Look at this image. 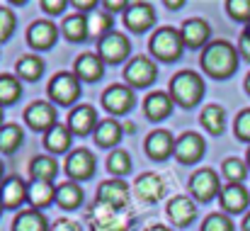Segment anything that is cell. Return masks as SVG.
<instances>
[{
  "label": "cell",
  "instance_id": "cell-20",
  "mask_svg": "<svg viewBox=\"0 0 250 231\" xmlns=\"http://www.w3.org/2000/svg\"><path fill=\"white\" fill-rule=\"evenodd\" d=\"M97 124H100L97 122V112L90 105H78L68 115V129L73 132V137H87L90 132L95 134Z\"/></svg>",
  "mask_w": 250,
  "mask_h": 231
},
{
  "label": "cell",
  "instance_id": "cell-29",
  "mask_svg": "<svg viewBox=\"0 0 250 231\" xmlns=\"http://www.w3.org/2000/svg\"><path fill=\"white\" fill-rule=\"evenodd\" d=\"M12 231H51V227H49L44 212L29 207V209H24V212H20V214L15 217Z\"/></svg>",
  "mask_w": 250,
  "mask_h": 231
},
{
  "label": "cell",
  "instance_id": "cell-54",
  "mask_svg": "<svg viewBox=\"0 0 250 231\" xmlns=\"http://www.w3.org/2000/svg\"><path fill=\"white\" fill-rule=\"evenodd\" d=\"M246 163H248V168H250V146H248V154H246Z\"/></svg>",
  "mask_w": 250,
  "mask_h": 231
},
{
  "label": "cell",
  "instance_id": "cell-4",
  "mask_svg": "<svg viewBox=\"0 0 250 231\" xmlns=\"http://www.w3.org/2000/svg\"><path fill=\"white\" fill-rule=\"evenodd\" d=\"M148 49H151V56L153 59L172 64V61H177L182 56L185 42H182L180 29H175V27H161V29L153 32V37L148 42Z\"/></svg>",
  "mask_w": 250,
  "mask_h": 231
},
{
  "label": "cell",
  "instance_id": "cell-8",
  "mask_svg": "<svg viewBox=\"0 0 250 231\" xmlns=\"http://www.w3.org/2000/svg\"><path fill=\"white\" fill-rule=\"evenodd\" d=\"M156 78H158V66L148 56H136L124 69V80L129 88H148L156 83Z\"/></svg>",
  "mask_w": 250,
  "mask_h": 231
},
{
  "label": "cell",
  "instance_id": "cell-35",
  "mask_svg": "<svg viewBox=\"0 0 250 231\" xmlns=\"http://www.w3.org/2000/svg\"><path fill=\"white\" fill-rule=\"evenodd\" d=\"M22 95V80L17 76L2 73L0 76V107H7L12 102H17Z\"/></svg>",
  "mask_w": 250,
  "mask_h": 231
},
{
  "label": "cell",
  "instance_id": "cell-44",
  "mask_svg": "<svg viewBox=\"0 0 250 231\" xmlns=\"http://www.w3.org/2000/svg\"><path fill=\"white\" fill-rule=\"evenodd\" d=\"M51 231H83V227L76 222V219H56L54 224H51Z\"/></svg>",
  "mask_w": 250,
  "mask_h": 231
},
{
  "label": "cell",
  "instance_id": "cell-37",
  "mask_svg": "<svg viewBox=\"0 0 250 231\" xmlns=\"http://www.w3.org/2000/svg\"><path fill=\"white\" fill-rule=\"evenodd\" d=\"M221 173L229 183H243L246 175H248V163L241 161V158H226L221 163Z\"/></svg>",
  "mask_w": 250,
  "mask_h": 231
},
{
  "label": "cell",
  "instance_id": "cell-5",
  "mask_svg": "<svg viewBox=\"0 0 250 231\" xmlns=\"http://www.w3.org/2000/svg\"><path fill=\"white\" fill-rule=\"evenodd\" d=\"M49 100L54 105H61V107H68L73 105L78 97H81V80L76 73L71 71H61L49 80Z\"/></svg>",
  "mask_w": 250,
  "mask_h": 231
},
{
  "label": "cell",
  "instance_id": "cell-43",
  "mask_svg": "<svg viewBox=\"0 0 250 231\" xmlns=\"http://www.w3.org/2000/svg\"><path fill=\"white\" fill-rule=\"evenodd\" d=\"M39 5H42V10L49 12V15H61L68 2H66V0H42Z\"/></svg>",
  "mask_w": 250,
  "mask_h": 231
},
{
  "label": "cell",
  "instance_id": "cell-26",
  "mask_svg": "<svg viewBox=\"0 0 250 231\" xmlns=\"http://www.w3.org/2000/svg\"><path fill=\"white\" fill-rule=\"evenodd\" d=\"M83 200H85L83 187H81L78 183H73V180H66V183H61V185L56 187V205H59L61 209L73 212V209H78V207L83 205Z\"/></svg>",
  "mask_w": 250,
  "mask_h": 231
},
{
  "label": "cell",
  "instance_id": "cell-27",
  "mask_svg": "<svg viewBox=\"0 0 250 231\" xmlns=\"http://www.w3.org/2000/svg\"><path fill=\"white\" fill-rule=\"evenodd\" d=\"M59 175V163L54 156H37L29 163V178L39 183H54Z\"/></svg>",
  "mask_w": 250,
  "mask_h": 231
},
{
  "label": "cell",
  "instance_id": "cell-42",
  "mask_svg": "<svg viewBox=\"0 0 250 231\" xmlns=\"http://www.w3.org/2000/svg\"><path fill=\"white\" fill-rule=\"evenodd\" d=\"M233 134H236V139L250 144V107L243 110V112H238V117L233 122Z\"/></svg>",
  "mask_w": 250,
  "mask_h": 231
},
{
  "label": "cell",
  "instance_id": "cell-39",
  "mask_svg": "<svg viewBox=\"0 0 250 231\" xmlns=\"http://www.w3.org/2000/svg\"><path fill=\"white\" fill-rule=\"evenodd\" d=\"M202 231H233V222L229 214L221 212H211L209 217H204L202 222Z\"/></svg>",
  "mask_w": 250,
  "mask_h": 231
},
{
  "label": "cell",
  "instance_id": "cell-11",
  "mask_svg": "<svg viewBox=\"0 0 250 231\" xmlns=\"http://www.w3.org/2000/svg\"><path fill=\"white\" fill-rule=\"evenodd\" d=\"M63 168H66V173H68V178H71L73 183H78V180H90V178L95 175L97 161H95V154H92V151H87V149H76V151L68 154Z\"/></svg>",
  "mask_w": 250,
  "mask_h": 231
},
{
  "label": "cell",
  "instance_id": "cell-33",
  "mask_svg": "<svg viewBox=\"0 0 250 231\" xmlns=\"http://www.w3.org/2000/svg\"><path fill=\"white\" fill-rule=\"evenodd\" d=\"M199 119H202V127H204L209 134H216V137H219V134L224 132L226 112H224V107H221V105H207V107L202 110Z\"/></svg>",
  "mask_w": 250,
  "mask_h": 231
},
{
  "label": "cell",
  "instance_id": "cell-22",
  "mask_svg": "<svg viewBox=\"0 0 250 231\" xmlns=\"http://www.w3.org/2000/svg\"><path fill=\"white\" fill-rule=\"evenodd\" d=\"M167 219L177 227H189L194 219H197V202L192 197H172L170 205H167Z\"/></svg>",
  "mask_w": 250,
  "mask_h": 231
},
{
  "label": "cell",
  "instance_id": "cell-21",
  "mask_svg": "<svg viewBox=\"0 0 250 231\" xmlns=\"http://www.w3.org/2000/svg\"><path fill=\"white\" fill-rule=\"evenodd\" d=\"M27 185L22 178L17 175H10L0 183V202H2V209H17L24 200H27Z\"/></svg>",
  "mask_w": 250,
  "mask_h": 231
},
{
  "label": "cell",
  "instance_id": "cell-55",
  "mask_svg": "<svg viewBox=\"0 0 250 231\" xmlns=\"http://www.w3.org/2000/svg\"><path fill=\"white\" fill-rule=\"evenodd\" d=\"M246 34H248V37H250V24H248V27H246Z\"/></svg>",
  "mask_w": 250,
  "mask_h": 231
},
{
  "label": "cell",
  "instance_id": "cell-45",
  "mask_svg": "<svg viewBox=\"0 0 250 231\" xmlns=\"http://www.w3.org/2000/svg\"><path fill=\"white\" fill-rule=\"evenodd\" d=\"M71 5H73L76 10H81V15H83V12H95L97 0H73Z\"/></svg>",
  "mask_w": 250,
  "mask_h": 231
},
{
  "label": "cell",
  "instance_id": "cell-40",
  "mask_svg": "<svg viewBox=\"0 0 250 231\" xmlns=\"http://www.w3.org/2000/svg\"><path fill=\"white\" fill-rule=\"evenodd\" d=\"M226 12H229V17H233L238 22H250V0H229Z\"/></svg>",
  "mask_w": 250,
  "mask_h": 231
},
{
  "label": "cell",
  "instance_id": "cell-12",
  "mask_svg": "<svg viewBox=\"0 0 250 231\" xmlns=\"http://www.w3.org/2000/svg\"><path fill=\"white\" fill-rule=\"evenodd\" d=\"M97 202H102V205H107L112 209H129V185L122 178L100 183Z\"/></svg>",
  "mask_w": 250,
  "mask_h": 231
},
{
  "label": "cell",
  "instance_id": "cell-41",
  "mask_svg": "<svg viewBox=\"0 0 250 231\" xmlns=\"http://www.w3.org/2000/svg\"><path fill=\"white\" fill-rule=\"evenodd\" d=\"M15 24H17L15 12H12L10 7H2V5H0V42H7V39L12 37Z\"/></svg>",
  "mask_w": 250,
  "mask_h": 231
},
{
  "label": "cell",
  "instance_id": "cell-56",
  "mask_svg": "<svg viewBox=\"0 0 250 231\" xmlns=\"http://www.w3.org/2000/svg\"><path fill=\"white\" fill-rule=\"evenodd\" d=\"M0 212H2V202H0Z\"/></svg>",
  "mask_w": 250,
  "mask_h": 231
},
{
  "label": "cell",
  "instance_id": "cell-36",
  "mask_svg": "<svg viewBox=\"0 0 250 231\" xmlns=\"http://www.w3.org/2000/svg\"><path fill=\"white\" fill-rule=\"evenodd\" d=\"M107 170L112 173V175H117V178H124L129 170H131V156L129 151H124V149H114L109 158H107Z\"/></svg>",
  "mask_w": 250,
  "mask_h": 231
},
{
  "label": "cell",
  "instance_id": "cell-48",
  "mask_svg": "<svg viewBox=\"0 0 250 231\" xmlns=\"http://www.w3.org/2000/svg\"><path fill=\"white\" fill-rule=\"evenodd\" d=\"M146 231H172L170 227H166V224H151Z\"/></svg>",
  "mask_w": 250,
  "mask_h": 231
},
{
  "label": "cell",
  "instance_id": "cell-3",
  "mask_svg": "<svg viewBox=\"0 0 250 231\" xmlns=\"http://www.w3.org/2000/svg\"><path fill=\"white\" fill-rule=\"evenodd\" d=\"M167 88H170L167 95L172 97V102L185 107V110L199 105V100L204 97V80L197 71H177L170 78Z\"/></svg>",
  "mask_w": 250,
  "mask_h": 231
},
{
  "label": "cell",
  "instance_id": "cell-25",
  "mask_svg": "<svg viewBox=\"0 0 250 231\" xmlns=\"http://www.w3.org/2000/svg\"><path fill=\"white\" fill-rule=\"evenodd\" d=\"M76 71V76L78 80H83V83H95V80H100V78L104 76V61L97 56V54H81L78 59H76V66H73Z\"/></svg>",
  "mask_w": 250,
  "mask_h": 231
},
{
  "label": "cell",
  "instance_id": "cell-1",
  "mask_svg": "<svg viewBox=\"0 0 250 231\" xmlns=\"http://www.w3.org/2000/svg\"><path fill=\"white\" fill-rule=\"evenodd\" d=\"M199 66L207 76L216 78V80H226L236 73L238 69V49L226 42V39H216V42H209L204 49H202V56H199Z\"/></svg>",
  "mask_w": 250,
  "mask_h": 231
},
{
  "label": "cell",
  "instance_id": "cell-16",
  "mask_svg": "<svg viewBox=\"0 0 250 231\" xmlns=\"http://www.w3.org/2000/svg\"><path fill=\"white\" fill-rule=\"evenodd\" d=\"M134 192H136V197H139L141 202L153 205V202H158V200L166 195V180H163L158 173H144V175L136 178Z\"/></svg>",
  "mask_w": 250,
  "mask_h": 231
},
{
  "label": "cell",
  "instance_id": "cell-17",
  "mask_svg": "<svg viewBox=\"0 0 250 231\" xmlns=\"http://www.w3.org/2000/svg\"><path fill=\"white\" fill-rule=\"evenodd\" d=\"M175 144H177V139H172V134H170L167 129H156V132H151V134L146 137L144 149H146L148 158H153V161H166L170 156H175Z\"/></svg>",
  "mask_w": 250,
  "mask_h": 231
},
{
  "label": "cell",
  "instance_id": "cell-32",
  "mask_svg": "<svg viewBox=\"0 0 250 231\" xmlns=\"http://www.w3.org/2000/svg\"><path fill=\"white\" fill-rule=\"evenodd\" d=\"M61 32H63V37H66L68 42H83V39H87V34H90L87 17L81 15V12L68 15V17L63 20V24H61Z\"/></svg>",
  "mask_w": 250,
  "mask_h": 231
},
{
  "label": "cell",
  "instance_id": "cell-46",
  "mask_svg": "<svg viewBox=\"0 0 250 231\" xmlns=\"http://www.w3.org/2000/svg\"><path fill=\"white\" fill-rule=\"evenodd\" d=\"M238 54L243 56V59H248L250 61V37L243 32L241 34V39H238Z\"/></svg>",
  "mask_w": 250,
  "mask_h": 231
},
{
  "label": "cell",
  "instance_id": "cell-51",
  "mask_svg": "<svg viewBox=\"0 0 250 231\" xmlns=\"http://www.w3.org/2000/svg\"><path fill=\"white\" fill-rule=\"evenodd\" d=\"M246 92H248V95H250V73H248V76H246Z\"/></svg>",
  "mask_w": 250,
  "mask_h": 231
},
{
  "label": "cell",
  "instance_id": "cell-28",
  "mask_svg": "<svg viewBox=\"0 0 250 231\" xmlns=\"http://www.w3.org/2000/svg\"><path fill=\"white\" fill-rule=\"evenodd\" d=\"M71 141H73V132L68 129V124H56L44 134V146L51 154H66L71 149Z\"/></svg>",
  "mask_w": 250,
  "mask_h": 231
},
{
  "label": "cell",
  "instance_id": "cell-47",
  "mask_svg": "<svg viewBox=\"0 0 250 231\" xmlns=\"http://www.w3.org/2000/svg\"><path fill=\"white\" fill-rule=\"evenodd\" d=\"M102 7H104V10H112V12H119V10L126 12L129 5H126L124 0H102Z\"/></svg>",
  "mask_w": 250,
  "mask_h": 231
},
{
  "label": "cell",
  "instance_id": "cell-49",
  "mask_svg": "<svg viewBox=\"0 0 250 231\" xmlns=\"http://www.w3.org/2000/svg\"><path fill=\"white\" fill-rule=\"evenodd\" d=\"M166 7H170V10H177V7H182V0H167Z\"/></svg>",
  "mask_w": 250,
  "mask_h": 231
},
{
  "label": "cell",
  "instance_id": "cell-7",
  "mask_svg": "<svg viewBox=\"0 0 250 231\" xmlns=\"http://www.w3.org/2000/svg\"><path fill=\"white\" fill-rule=\"evenodd\" d=\"M134 105H136V95L134 88H129L126 83H112L102 92V107L109 115H129Z\"/></svg>",
  "mask_w": 250,
  "mask_h": 231
},
{
  "label": "cell",
  "instance_id": "cell-52",
  "mask_svg": "<svg viewBox=\"0 0 250 231\" xmlns=\"http://www.w3.org/2000/svg\"><path fill=\"white\" fill-rule=\"evenodd\" d=\"M2 119H5V112H2V107H0V129L5 127V124H2Z\"/></svg>",
  "mask_w": 250,
  "mask_h": 231
},
{
  "label": "cell",
  "instance_id": "cell-15",
  "mask_svg": "<svg viewBox=\"0 0 250 231\" xmlns=\"http://www.w3.org/2000/svg\"><path fill=\"white\" fill-rule=\"evenodd\" d=\"M56 39H59V27H56L54 22H49V20H37V22H32L29 29H27V42H29V46L37 49V51L51 49V46L56 44Z\"/></svg>",
  "mask_w": 250,
  "mask_h": 231
},
{
  "label": "cell",
  "instance_id": "cell-10",
  "mask_svg": "<svg viewBox=\"0 0 250 231\" xmlns=\"http://www.w3.org/2000/svg\"><path fill=\"white\" fill-rule=\"evenodd\" d=\"M24 122L29 129L34 132H49L54 129L59 122H56V107L54 102H46V100H34L27 110H24Z\"/></svg>",
  "mask_w": 250,
  "mask_h": 231
},
{
  "label": "cell",
  "instance_id": "cell-30",
  "mask_svg": "<svg viewBox=\"0 0 250 231\" xmlns=\"http://www.w3.org/2000/svg\"><path fill=\"white\" fill-rule=\"evenodd\" d=\"M124 129L117 119H102L95 129V144L102 146V149H109V146H117L119 139H122Z\"/></svg>",
  "mask_w": 250,
  "mask_h": 231
},
{
  "label": "cell",
  "instance_id": "cell-24",
  "mask_svg": "<svg viewBox=\"0 0 250 231\" xmlns=\"http://www.w3.org/2000/svg\"><path fill=\"white\" fill-rule=\"evenodd\" d=\"M27 202L32 205V209L44 212L49 205L56 202V185H54V183L29 180V185H27Z\"/></svg>",
  "mask_w": 250,
  "mask_h": 231
},
{
  "label": "cell",
  "instance_id": "cell-6",
  "mask_svg": "<svg viewBox=\"0 0 250 231\" xmlns=\"http://www.w3.org/2000/svg\"><path fill=\"white\" fill-rule=\"evenodd\" d=\"M221 187L224 185L219 183V175L211 168H199L189 178V195L194 202H211L221 192Z\"/></svg>",
  "mask_w": 250,
  "mask_h": 231
},
{
  "label": "cell",
  "instance_id": "cell-23",
  "mask_svg": "<svg viewBox=\"0 0 250 231\" xmlns=\"http://www.w3.org/2000/svg\"><path fill=\"white\" fill-rule=\"evenodd\" d=\"M172 107H175L172 97H170L167 92H163V90H153V92H148V95L144 97V115H146L151 122L166 119L167 115L172 112Z\"/></svg>",
  "mask_w": 250,
  "mask_h": 231
},
{
  "label": "cell",
  "instance_id": "cell-19",
  "mask_svg": "<svg viewBox=\"0 0 250 231\" xmlns=\"http://www.w3.org/2000/svg\"><path fill=\"white\" fill-rule=\"evenodd\" d=\"M204 139L197 134V132H185L180 139H177V144H175V158L180 161V163H185V165H189V163H197L202 156H204Z\"/></svg>",
  "mask_w": 250,
  "mask_h": 231
},
{
  "label": "cell",
  "instance_id": "cell-9",
  "mask_svg": "<svg viewBox=\"0 0 250 231\" xmlns=\"http://www.w3.org/2000/svg\"><path fill=\"white\" fill-rule=\"evenodd\" d=\"M129 51H131V44H129V39L122 34V32H109V34H104V37H100L97 39V56L104 61V64H122L126 56H129Z\"/></svg>",
  "mask_w": 250,
  "mask_h": 231
},
{
  "label": "cell",
  "instance_id": "cell-53",
  "mask_svg": "<svg viewBox=\"0 0 250 231\" xmlns=\"http://www.w3.org/2000/svg\"><path fill=\"white\" fill-rule=\"evenodd\" d=\"M2 173H5V165H2V161H0V183H2Z\"/></svg>",
  "mask_w": 250,
  "mask_h": 231
},
{
  "label": "cell",
  "instance_id": "cell-31",
  "mask_svg": "<svg viewBox=\"0 0 250 231\" xmlns=\"http://www.w3.org/2000/svg\"><path fill=\"white\" fill-rule=\"evenodd\" d=\"M15 71H17V78H20V80L34 83V80H39L42 73H44V61H42V56H37V54H24V56L17 59Z\"/></svg>",
  "mask_w": 250,
  "mask_h": 231
},
{
  "label": "cell",
  "instance_id": "cell-38",
  "mask_svg": "<svg viewBox=\"0 0 250 231\" xmlns=\"http://www.w3.org/2000/svg\"><path fill=\"white\" fill-rule=\"evenodd\" d=\"M87 27H90V34H95V37L100 39V37H104V34L112 32V17H109L107 12L95 10V12H90V17H87Z\"/></svg>",
  "mask_w": 250,
  "mask_h": 231
},
{
  "label": "cell",
  "instance_id": "cell-18",
  "mask_svg": "<svg viewBox=\"0 0 250 231\" xmlns=\"http://www.w3.org/2000/svg\"><path fill=\"white\" fill-rule=\"evenodd\" d=\"M219 200H221V207L229 212V214H241L246 212L250 205V192L241 185V183H226L219 192Z\"/></svg>",
  "mask_w": 250,
  "mask_h": 231
},
{
  "label": "cell",
  "instance_id": "cell-13",
  "mask_svg": "<svg viewBox=\"0 0 250 231\" xmlns=\"http://www.w3.org/2000/svg\"><path fill=\"white\" fill-rule=\"evenodd\" d=\"M124 24L126 29L136 32V34H144L148 32L153 24H156V10L151 2H131L124 12Z\"/></svg>",
  "mask_w": 250,
  "mask_h": 231
},
{
  "label": "cell",
  "instance_id": "cell-34",
  "mask_svg": "<svg viewBox=\"0 0 250 231\" xmlns=\"http://www.w3.org/2000/svg\"><path fill=\"white\" fill-rule=\"evenodd\" d=\"M22 141H24V132L20 124H5L0 129V154H15L22 146Z\"/></svg>",
  "mask_w": 250,
  "mask_h": 231
},
{
  "label": "cell",
  "instance_id": "cell-2",
  "mask_svg": "<svg viewBox=\"0 0 250 231\" xmlns=\"http://www.w3.org/2000/svg\"><path fill=\"white\" fill-rule=\"evenodd\" d=\"M131 222L134 214L129 209H112L97 200L85 209V224L90 227V231H129Z\"/></svg>",
  "mask_w": 250,
  "mask_h": 231
},
{
  "label": "cell",
  "instance_id": "cell-14",
  "mask_svg": "<svg viewBox=\"0 0 250 231\" xmlns=\"http://www.w3.org/2000/svg\"><path fill=\"white\" fill-rule=\"evenodd\" d=\"M180 34H182L185 46H189V49H204V46L209 44L211 27H209V22L202 20V17H189V20L182 22Z\"/></svg>",
  "mask_w": 250,
  "mask_h": 231
},
{
  "label": "cell",
  "instance_id": "cell-50",
  "mask_svg": "<svg viewBox=\"0 0 250 231\" xmlns=\"http://www.w3.org/2000/svg\"><path fill=\"white\" fill-rule=\"evenodd\" d=\"M243 231H250V212L246 214V219H243Z\"/></svg>",
  "mask_w": 250,
  "mask_h": 231
}]
</instances>
